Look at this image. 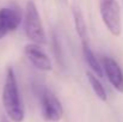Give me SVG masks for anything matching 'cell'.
<instances>
[{
    "label": "cell",
    "mask_w": 123,
    "mask_h": 122,
    "mask_svg": "<svg viewBox=\"0 0 123 122\" xmlns=\"http://www.w3.org/2000/svg\"><path fill=\"white\" fill-rule=\"evenodd\" d=\"M99 13L103 24L108 31L118 37L122 32V18H121V5L117 0H100Z\"/></svg>",
    "instance_id": "3957f363"
},
{
    "label": "cell",
    "mask_w": 123,
    "mask_h": 122,
    "mask_svg": "<svg viewBox=\"0 0 123 122\" xmlns=\"http://www.w3.org/2000/svg\"><path fill=\"white\" fill-rule=\"evenodd\" d=\"M24 32L25 36L36 44H45L47 35L42 24L41 16L34 1H28L24 10Z\"/></svg>",
    "instance_id": "7a4b0ae2"
},
{
    "label": "cell",
    "mask_w": 123,
    "mask_h": 122,
    "mask_svg": "<svg viewBox=\"0 0 123 122\" xmlns=\"http://www.w3.org/2000/svg\"><path fill=\"white\" fill-rule=\"evenodd\" d=\"M37 96L41 103L42 116L48 122H59L63 116V107L55 93L48 87L38 86Z\"/></svg>",
    "instance_id": "277c9868"
},
{
    "label": "cell",
    "mask_w": 123,
    "mask_h": 122,
    "mask_svg": "<svg viewBox=\"0 0 123 122\" xmlns=\"http://www.w3.org/2000/svg\"><path fill=\"white\" fill-rule=\"evenodd\" d=\"M86 78H87V81H88V84H90L92 91L94 92V95H96L102 102H106V99H108L106 90H105V87L103 86L102 81L99 80V78H98L94 73H92L91 71H87V72H86Z\"/></svg>",
    "instance_id": "30bf717a"
},
{
    "label": "cell",
    "mask_w": 123,
    "mask_h": 122,
    "mask_svg": "<svg viewBox=\"0 0 123 122\" xmlns=\"http://www.w3.org/2000/svg\"><path fill=\"white\" fill-rule=\"evenodd\" d=\"M23 22V16L17 6H6L0 8V40L8 34L14 32Z\"/></svg>",
    "instance_id": "5b68a950"
},
{
    "label": "cell",
    "mask_w": 123,
    "mask_h": 122,
    "mask_svg": "<svg viewBox=\"0 0 123 122\" xmlns=\"http://www.w3.org/2000/svg\"><path fill=\"white\" fill-rule=\"evenodd\" d=\"M24 55L29 60V62L42 72H49L53 70V64L49 56L42 50L40 44L28 43L24 47Z\"/></svg>",
    "instance_id": "8992f818"
},
{
    "label": "cell",
    "mask_w": 123,
    "mask_h": 122,
    "mask_svg": "<svg viewBox=\"0 0 123 122\" xmlns=\"http://www.w3.org/2000/svg\"><path fill=\"white\" fill-rule=\"evenodd\" d=\"M100 64L104 76L108 78L111 86L120 93H123V71L118 62L110 56H102Z\"/></svg>",
    "instance_id": "52a82bcc"
},
{
    "label": "cell",
    "mask_w": 123,
    "mask_h": 122,
    "mask_svg": "<svg viewBox=\"0 0 123 122\" xmlns=\"http://www.w3.org/2000/svg\"><path fill=\"white\" fill-rule=\"evenodd\" d=\"M1 99H2V105H4V110L6 113V116L11 121H24L25 110H24V105H23V102L20 98L16 73H14V70L12 67H7V70H6Z\"/></svg>",
    "instance_id": "6da1fadb"
},
{
    "label": "cell",
    "mask_w": 123,
    "mask_h": 122,
    "mask_svg": "<svg viewBox=\"0 0 123 122\" xmlns=\"http://www.w3.org/2000/svg\"><path fill=\"white\" fill-rule=\"evenodd\" d=\"M0 122H8V120H7L6 117H1V120H0Z\"/></svg>",
    "instance_id": "7c38bea8"
},
{
    "label": "cell",
    "mask_w": 123,
    "mask_h": 122,
    "mask_svg": "<svg viewBox=\"0 0 123 122\" xmlns=\"http://www.w3.org/2000/svg\"><path fill=\"white\" fill-rule=\"evenodd\" d=\"M53 45H54V53L56 55L57 62H60L61 65H63V56H62V53H61V47H60V43L57 42L56 36L53 37Z\"/></svg>",
    "instance_id": "8fae6325"
},
{
    "label": "cell",
    "mask_w": 123,
    "mask_h": 122,
    "mask_svg": "<svg viewBox=\"0 0 123 122\" xmlns=\"http://www.w3.org/2000/svg\"><path fill=\"white\" fill-rule=\"evenodd\" d=\"M81 44H82V55H84L85 62L90 67V71L92 73H94L98 78H103L104 77V72H103V67H102L100 60L97 59V56L94 55L93 50L90 48L88 42L81 43Z\"/></svg>",
    "instance_id": "ba28073f"
},
{
    "label": "cell",
    "mask_w": 123,
    "mask_h": 122,
    "mask_svg": "<svg viewBox=\"0 0 123 122\" xmlns=\"http://www.w3.org/2000/svg\"><path fill=\"white\" fill-rule=\"evenodd\" d=\"M72 16H73V22H74V28L75 32L79 36L81 43L88 42V35H87V24L85 20V17L82 14V11L78 5H73L72 7Z\"/></svg>",
    "instance_id": "9c48e42d"
}]
</instances>
